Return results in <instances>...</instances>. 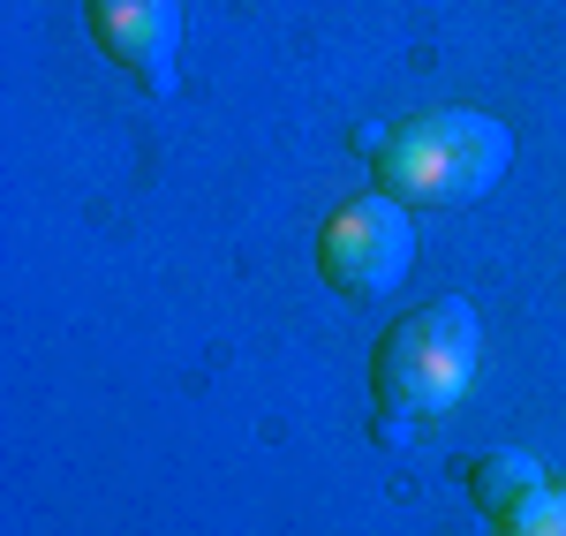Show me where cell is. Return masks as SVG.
Here are the masks:
<instances>
[{
  "label": "cell",
  "instance_id": "cell-1",
  "mask_svg": "<svg viewBox=\"0 0 566 536\" xmlns=\"http://www.w3.org/2000/svg\"><path fill=\"white\" fill-rule=\"evenodd\" d=\"M514 167V129L491 122L476 106H431L392 122L386 144L370 151V175L386 197H400L408 212H461L491 197Z\"/></svg>",
  "mask_w": 566,
  "mask_h": 536
},
{
  "label": "cell",
  "instance_id": "cell-2",
  "mask_svg": "<svg viewBox=\"0 0 566 536\" xmlns=\"http://www.w3.org/2000/svg\"><path fill=\"white\" fill-rule=\"evenodd\" d=\"M483 362V317L469 295H431L416 311H400L370 348V401L392 423H431L453 416L461 393L476 386Z\"/></svg>",
  "mask_w": 566,
  "mask_h": 536
},
{
  "label": "cell",
  "instance_id": "cell-3",
  "mask_svg": "<svg viewBox=\"0 0 566 536\" xmlns=\"http://www.w3.org/2000/svg\"><path fill=\"white\" fill-rule=\"evenodd\" d=\"M408 265H416V212L386 189H363L348 204H333V220L317 227V280L348 303L400 295Z\"/></svg>",
  "mask_w": 566,
  "mask_h": 536
},
{
  "label": "cell",
  "instance_id": "cell-4",
  "mask_svg": "<svg viewBox=\"0 0 566 536\" xmlns=\"http://www.w3.org/2000/svg\"><path fill=\"white\" fill-rule=\"evenodd\" d=\"M91 45L129 69L151 98L175 91V45H181V0H84Z\"/></svg>",
  "mask_w": 566,
  "mask_h": 536
},
{
  "label": "cell",
  "instance_id": "cell-5",
  "mask_svg": "<svg viewBox=\"0 0 566 536\" xmlns=\"http://www.w3.org/2000/svg\"><path fill=\"white\" fill-rule=\"evenodd\" d=\"M552 476H544V461L522 446H499V453H483L476 469H469V498H476V514H506V506H522L528 492H544Z\"/></svg>",
  "mask_w": 566,
  "mask_h": 536
},
{
  "label": "cell",
  "instance_id": "cell-6",
  "mask_svg": "<svg viewBox=\"0 0 566 536\" xmlns=\"http://www.w3.org/2000/svg\"><path fill=\"white\" fill-rule=\"evenodd\" d=\"M491 536H566V484H544V492H528L522 506H506Z\"/></svg>",
  "mask_w": 566,
  "mask_h": 536
}]
</instances>
